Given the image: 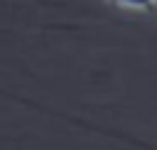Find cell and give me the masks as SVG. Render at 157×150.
<instances>
[{
	"mask_svg": "<svg viewBox=\"0 0 157 150\" xmlns=\"http://www.w3.org/2000/svg\"><path fill=\"white\" fill-rule=\"evenodd\" d=\"M120 7H128V10H150L157 5V0H110Z\"/></svg>",
	"mask_w": 157,
	"mask_h": 150,
	"instance_id": "6da1fadb",
	"label": "cell"
}]
</instances>
